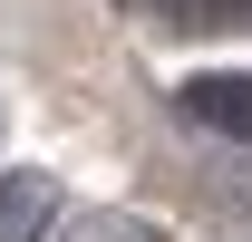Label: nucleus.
Here are the masks:
<instances>
[{
    "label": "nucleus",
    "mask_w": 252,
    "mask_h": 242,
    "mask_svg": "<svg viewBox=\"0 0 252 242\" xmlns=\"http://www.w3.org/2000/svg\"><path fill=\"white\" fill-rule=\"evenodd\" d=\"M49 223H59V175L0 165V242H49Z\"/></svg>",
    "instance_id": "f03ea898"
},
{
    "label": "nucleus",
    "mask_w": 252,
    "mask_h": 242,
    "mask_svg": "<svg viewBox=\"0 0 252 242\" xmlns=\"http://www.w3.org/2000/svg\"><path fill=\"white\" fill-rule=\"evenodd\" d=\"M175 107H185L204 136L252 146V68H204V78H185V88H175Z\"/></svg>",
    "instance_id": "f257e3e1"
},
{
    "label": "nucleus",
    "mask_w": 252,
    "mask_h": 242,
    "mask_svg": "<svg viewBox=\"0 0 252 242\" xmlns=\"http://www.w3.org/2000/svg\"><path fill=\"white\" fill-rule=\"evenodd\" d=\"M136 20H156L175 39H214V30H252V0H126Z\"/></svg>",
    "instance_id": "7ed1b4c3"
},
{
    "label": "nucleus",
    "mask_w": 252,
    "mask_h": 242,
    "mask_svg": "<svg viewBox=\"0 0 252 242\" xmlns=\"http://www.w3.org/2000/svg\"><path fill=\"white\" fill-rule=\"evenodd\" d=\"M59 242H165V223H146V213H126V204H88V213H68Z\"/></svg>",
    "instance_id": "20e7f679"
}]
</instances>
